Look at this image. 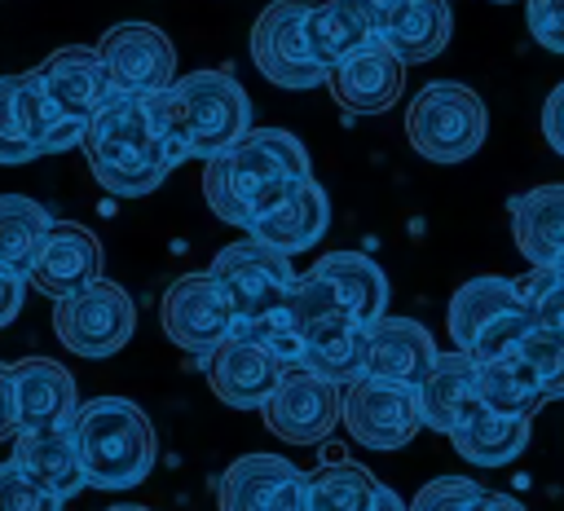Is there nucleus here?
<instances>
[{
  "instance_id": "412c9836",
  "label": "nucleus",
  "mask_w": 564,
  "mask_h": 511,
  "mask_svg": "<svg viewBox=\"0 0 564 511\" xmlns=\"http://www.w3.org/2000/svg\"><path fill=\"white\" fill-rule=\"evenodd\" d=\"M436 361V344L432 330L419 326L414 317H375L366 326V374L375 379H392V383H410L419 388L427 379Z\"/></svg>"
},
{
  "instance_id": "7c9ffc66",
  "label": "nucleus",
  "mask_w": 564,
  "mask_h": 511,
  "mask_svg": "<svg viewBox=\"0 0 564 511\" xmlns=\"http://www.w3.org/2000/svg\"><path fill=\"white\" fill-rule=\"evenodd\" d=\"M53 229V216L26 194H0V269L31 278L35 256Z\"/></svg>"
},
{
  "instance_id": "09e8293b",
  "label": "nucleus",
  "mask_w": 564,
  "mask_h": 511,
  "mask_svg": "<svg viewBox=\"0 0 564 511\" xmlns=\"http://www.w3.org/2000/svg\"><path fill=\"white\" fill-rule=\"evenodd\" d=\"M560 269H564V264H560Z\"/></svg>"
},
{
  "instance_id": "0eeeda50",
  "label": "nucleus",
  "mask_w": 564,
  "mask_h": 511,
  "mask_svg": "<svg viewBox=\"0 0 564 511\" xmlns=\"http://www.w3.org/2000/svg\"><path fill=\"white\" fill-rule=\"evenodd\" d=\"M35 79H40L44 110H48V123H53V154L84 145L88 123H93V119L101 115V106L115 97L110 75H106V66H101L97 48H84V44L57 48V53H48V57L40 62Z\"/></svg>"
},
{
  "instance_id": "a19ab883",
  "label": "nucleus",
  "mask_w": 564,
  "mask_h": 511,
  "mask_svg": "<svg viewBox=\"0 0 564 511\" xmlns=\"http://www.w3.org/2000/svg\"><path fill=\"white\" fill-rule=\"evenodd\" d=\"M22 295H26V278L0 269V326H9L22 313Z\"/></svg>"
},
{
  "instance_id": "e433bc0d",
  "label": "nucleus",
  "mask_w": 564,
  "mask_h": 511,
  "mask_svg": "<svg viewBox=\"0 0 564 511\" xmlns=\"http://www.w3.org/2000/svg\"><path fill=\"white\" fill-rule=\"evenodd\" d=\"M0 511H62V498L35 485L13 458L0 463Z\"/></svg>"
},
{
  "instance_id": "ea45409f",
  "label": "nucleus",
  "mask_w": 564,
  "mask_h": 511,
  "mask_svg": "<svg viewBox=\"0 0 564 511\" xmlns=\"http://www.w3.org/2000/svg\"><path fill=\"white\" fill-rule=\"evenodd\" d=\"M542 137H546V145L555 154H564V79L542 101Z\"/></svg>"
},
{
  "instance_id": "1a4fd4ad",
  "label": "nucleus",
  "mask_w": 564,
  "mask_h": 511,
  "mask_svg": "<svg viewBox=\"0 0 564 511\" xmlns=\"http://www.w3.org/2000/svg\"><path fill=\"white\" fill-rule=\"evenodd\" d=\"M132 326H137V304L110 278H97L93 286L66 300H53V330L62 348L75 357H88V361L115 357L132 339Z\"/></svg>"
},
{
  "instance_id": "9d476101",
  "label": "nucleus",
  "mask_w": 564,
  "mask_h": 511,
  "mask_svg": "<svg viewBox=\"0 0 564 511\" xmlns=\"http://www.w3.org/2000/svg\"><path fill=\"white\" fill-rule=\"evenodd\" d=\"M229 308H234V326H247L264 313H273L278 304H286L291 286H295V269H291V256L269 247V242H256V238H242V242H229L216 251L212 269H207Z\"/></svg>"
},
{
  "instance_id": "a18cd8bd",
  "label": "nucleus",
  "mask_w": 564,
  "mask_h": 511,
  "mask_svg": "<svg viewBox=\"0 0 564 511\" xmlns=\"http://www.w3.org/2000/svg\"><path fill=\"white\" fill-rule=\"evenodd\" d=\"M106 511H150V507H137V502H119V507H106Z\"/></svg>"
},
{
  "instance_id": "473e14b6",
  "label": "nucleus",
  "mask_w": 564,
  "mask_h": 511,
  "mask_svg": "<svg viewBox=\"0 0 564 511\" xmlns=\"http://www.w3.org/2000/svg\"><path fill=\"white\" fill-rule=\"evenodd\" d=\"M379 480L348 458H335L308 471V511H370L379 498Z\"/></svg>"
},
{
  "instance_id": "9b49d317",
  "label": "nucleus",
  "mask_w": 564,
  "mask_h": 511,
  "mask_svg": "<svg viewBox=\"0 0 564 511\" xmlns=\"http://www.w3.org/2000/svg\"><path fill=\"white\" fill-rule=\"evenodd\" d=\"M308 0H273L260 9L251 26V62L278 88H317L326 84V66L317 62L308 31Z\"/></svg>"
},
{
  "instance_id": "b1692460",
  "label": "nucleus",
  "mask_w": 564,
  "mask_h": 511,
  "mask_svg": "<svg viewBox=\"0 0 564 511\" xmlns=\"http://www.w3.org/2000/svg\"><path fill=\"white\" fill-rule=\"evenodd\" d=\"M326 88L352 115H383L397 106V97L405 88V66L383 44H370V48L352 53L348 62L330 66Z\"/></svg>"
},
{
  "instance_id": "bb28decb",
  "label": "nucleus",
  "mask_w": 564,
  "mask_h": 511,
  "mask_svg": "<svg viewBox=\"0 0 564 511\" xmlns=\"http://www.w3.org/2000/svg\"><path fill=\"white\" fill-rule=\"evenodd\" d=\"M511 233L529 269H560L564 264V181H546L516 194Z\"/></svg>"
},
{
  "instance_id": "f704fd0d",
  "label": "nucleus",
  "mask_w": 564,
  "mask_h": 511,
  "mask_svg": "<svg viewBox=\"0 0 564 511\" xmlns=\"http://www.w3.org/2000/svg\"><path fill=\"white\" fill-rule=\"evenodd\" d=\"M516 357L529 366V374H533V383L542 388L546 401H560L564 396V339H555V335H546V330L533 326L520 339Z\"/></svg>"
},
{
  "instance_id": "f8f14e48",
  "label": "nucleus",
  "mask_w": 564,
  "mask_h": 511,
  "mask_svg": "<svg viewBox=\"0 0 564 511\" xmlns=\"http://www.w3.org/2000/svg\"><path fill=\"white\" fill-rule=\"evenodd\" d=\"M339 423L366 449H401L423 427V418H419V388L361 374V379L344 383Z\"/></svg>"
},
{
  "instance_id": "5701e85b",
  "label": "nucleus",
  "mask_w": 564,
  "mask_h": 511,
  "mask_svg": "<svg viewBox=\"0 0 564 511\" xmlns=\"http://www.w3.org/2000/svg\"><path fill=\"white\" fill-rule=\"evenodd\" d=\"M53 154V123L35 70L0 75V163H31Z\"/></svg>"
},
{
  "instance_id": "f03ea898",
  "label": "nucleus",
  "mask_w": 564,
  "mask_h": 511,
  "mask_svg": "<svg viewBox=\"0 0 564 511\" xmlns=\"http://www.w3.org/2000/svg\"><path fill=\"white\" fill-rule=\"evenodd\" d=\"M84 159L93 181L115 194V198H141L150 189H159L167 181V172L176 167L150 123L145 97H123L115 93L101 115L88 123L84 132Z\"/></svg>"
},
{
  "instance_id": "39448f33",
  "label": "nucleus",
  "mask_w": 564,
  "mask_h": 511,
  "mask_svg": "<svg viewBox=\"0 0 564 511\" xmlns=\"http://www.w3.org/2000/svg\"><path fill=\"white\" fill-rule=\"evenodd\" d=\"M445 326L454 348L480 366V361L511 357L520 339L533 330V317L516 278H471L454 291Z\"/></svg>"
},
{
  "instance_id": "a878e982",
  "label": "nucleus",
  "mask_w": 564,
  "mask_h": 511,
  "mask_svg": "<svg viewBox=\"0 0 564 511\" xmlns=\"http://www.w3.org/2000/svg\"><path fill=\"white\" fill-rule=\"evenodd\" d=\"M480 410V383H476V361L458 348L436 352L427 379L419 383V418L427 432H454Z\"/></svg>"
},
{
  "instance_id": "7ed1b4c3",
  "label": "nucleus",
  "mask_w": 564,
  "mask_h": 511,
  "mask_svg": "<svg viewBox=\"0 0 564 511\" xmlns=\"http://www.w3.org/2000/svg\"><path fill=\"white\" fill-rule=\"evenodd\" d=\"M70 432H75V445H79L84 480L93 489H110V493L132 489L150 476V467L159 458L154 423L128 396H88V401H79V410L70 418Z\"/></svg>"
},
{
  "instance_id": "2eb2a0df",
  "label": "nucleus",
  "mask_w": 564,
  "mask_h": 511,
  "mask_svg": "<svg viewBox=\"0 0 564 511\" xmlns=\"http://www.w3.org/2000/svg\"><path fill=\"white\" fill-rule=\"evenodd\" d=\"M159 322H163V335L194 357H212L234 335V308H229V300L212 273L176 278L163 291Z\"/></svg>"
},
{
  "instance_id": "dca6fc26",
  "label": "nucleus",
  "mask_w": 564,
  "mask_h": 511,
  "mask_svg": "<svg viewBox=\"0 0 564 511\" xmlns=\"http://www.w3.org/2000/svg\"><path fill=\"white\" fill-rule=\"evenodd\" d=\"M308 471L282 454H242L216 480V511H304Z\"/></svg>"
},
{
  "instance_id": "393cba45",
  "label": "nucleus",
  "mask_w": 564,
  "mask_h": 511,
  "mask_svg": "<svg viewBox=\"0 0 564 511\" xmlns=\"http://www.w3.org/2000/svg\"><path fill=\"white\" fill-rule=\"evenodd\" d=\"M304 31H308L317 62L330 75V66L379 44V4L375 0H308Z\"/></svg>"
},
{
  "instance_id": "cd10ccee",
  "label": "nucleus",
  "mask_w": 564,
  "mask_h": 511,
  "mask_svg": "<svg viewBox=\"0 0 564 511\" xmlns=\"http://www.w3.org/2000/svg\"><path fill=\"white\" fill-rule=\"evenodd\" d=\"M13 463H18L35 485H44L48 493H57L62 502L75 498V493L88 485L70 423H66V427H44V432H18V436H13Z\"/></svg>"
},
{
  "instance_id": "79ce46f5",
  "label": "nucleus",
  "mask_w": 564,
  "mask_h": 511,
  "mask_svg": "<svg viewBox=\"0 0 564 511\" xmlns=\"http://www.w3.org/2000/svg\"><path fill=\"white\" fill-rule=\"evenodd\" d=\"M18 436V405H13V366L0 361V441Z\"/></svg>"
},
{
  "instance_id": "a211bd4d",
  "label": "nucleus",
  "mask_w": 564,
  "mask_h": 511,
  "mask_svg": "<svg viewBox=\"0 0 564 511\" xmlns=\"http://www.w3.org/2000/svg\"><path fill=\"white\" fill-rule=\"evenodd\" d=\"M282 361L260 348L247 335H229L212 357H207V383L212 396H220L229 410H260L269 401V392L282 379Z\"/></svg>"
},
{
  "instance_id": "f257e3e1",
  "label": "nucleus",
  "mask_w": 564,
  "mask_h": 511,
  "mask_svg": "<svg viewBox=\"0 0 564 511\" xmlns=\"http://www.w3.org/2000/svg\"><path fill=\"white\" fill-rule=\"evenodd\" d=\"M313 176L308 150L286 128H251L242 141L203 163V198L216 220L247 229L291 181Z\"/></svg>"
},
{
  "instance_id": "6e6552de",
  "label": "nucleus",
  "mask_w": 564,
  "mask_h": 511,
  "mask_svg": "<svg viewBox=\"0 0 564 511\" xmlns=\"http://www.w3.org/2000/svg\"><path fill=\"white\" fill-rule=\"evenodd\" d=\"M189 137V159H216L251 132V97L229 70H194L172 84Z\"/></svg>"
},
{
  "instance_id": "58836bf2",
  "label": "nucleus",
  "mask_w": 564,
  "mask_h": 511,
  "mask_svg": "<svg viewBox=\"0 0 564 511\" xmlns=\"http://www.w3.org/2000/svg\"><path fill=\"white\" fill-rule=\"evenodd\" d=\"M524 22L542 48L564 53V0H524Z\"/></svg>"
},
{
  "instance_id": "c03bdc74",
  "label": "nucleus",
  "mask_w": 564,
  "mask_h": 511,
  "mask_svg": "<svg viewBox=\"0 0 564 511\" xmlns=\"http://www.w3.org/2000/svg\"><path fill=\"white\" fill-rule=\"evenodd\" d=\"M370 511H405V502H401V498H397V493H392V489H388V485H383V489H379V498H375V507H370Z\"/></svg>"
},
{
  "instance_id": "8fccbe9b",
  "label": "nucleus",
  "mask_w": 564,
  "mask_h": 511,
  "mask_svg": "<svg viewBox=\"0 0 564 511\" xmlns=\"http://www.w3.org/2000/svg\"><path fill=\"white\" fill-rule=\"evenodd\" d=\"M375 4H379V0H375Z\"/></svg>"
},
{
  "instance_id": "20e7f679",
  "label": "nucleus",
  "mask_w": 564,
  "mask_h": 511,
  "mask_svg": "<svg viewBox=\"0 0 564 511\" xmlns=\"http://www.w3.org/2000/svg\"><path fill=\"white\" fill-rule=\"evenodd\" d=\"M286 308L300 335V366L339 388L366 374V326L335 300V291L313 269L295 278Z\"/></svg>"
},
{
  "instance_id": "c85d7f7f",
  "label": "nucleus",
  "mask_w": 564,
  "mask_h": 511,
  "mask_svg": "<svg viewBox=\"0 0 564 511\" xmlns=\"http://www.w3.org/2000/svg\"><path fill=\"white\" fill-rule=\"evenodd\" d=\"M313 273L335 291V300H339L361 326H370L375 317L388 313V295H392V291H388L383 269H379L370 256H361V251H330V256H317Z\"/></svg>"
},
{
  "instance_id": "4be33fe9",
  "label": "nucleus",
  "mask_w": 564,
  "mask_h": 511,
  "mask_svg": "<svg viewBox=\"0 0 564 511\" xmlns=\"http://www.w3.org/2000/svg\"><path fill=\"white\" fill-rule=\"evenodd\" d=\"M13 405H18V432L66 427L79 410V388L62 361L26 357L13 366Z\"/></svg>"
},
{
  "instance_id": "f3484780",
  "label": "nucleus",
  "mask_w": 564,
  "mask_h": 511,
  "mask_svg": "<svg viewBox=\"0 0 564 511\" xmlns=\"http://www.w3.org/2000/svg\"><path fill=\"white\" fill-rule=\"evenodd\" d=\"M326 220H330L326 189L313 176H304V181H291L264 211L251 216L247 238L269 242V247L286 251V256H295V251L317 247V238L326 233Z\"/></svg>"
},
{
  "instance_id": "c756f323",
  "label": "nucleus",
  "mask_w": 564,
  "mask_h": 511,
  "mask_svg": "<svg viewBox=\"0 0 564 511\" xmlns=\"http://www.w3.org/2000/svg\"><path fill=\"white\" fill-rule=\"evenodd\" d=\"M529 436H533V418H511V414H494L480 405L467 423L449 432V445L471 467H507L529 449Z\"/></svg>"
},
{
  "instance_id": "49530a36",
  "label": "nucleus",
  "mask_w": 564,
  "mask_h": 511,
  "mask_svg": "<svg viewBox=\"0 0 564 511\" xmlns=\"http://www.w3.org/2000/svg\"><path fill=\"white\" fill-rule=\"evenodd\" d=\"M498 4H507V0H498Z\"/></svg>"
},
{
  "instance_id": "6ab92c4d",
  "label": "nucleus",
  "mask_w": 564,
  "mask_h": 511,
  "mask_svg": "<svg viewBox=\"0 0 564 511\" xmlns=\"http://www.w3.org/2000/svg\"><path fill=\"white\" fill-rule=\"evenodd\" d=\"M101 278V242L93 229L75 225V220H53L35 269L26 282H35V291H44L48 300H66L84 286H93Z\"/></svg>"
},
{
  "instance_id": "423d86ee",
  "label": "nucleus",
  "mask_w": 564,
  "mask_h": 511,
  "mask_svg": "<svg viewBox=\"0 0 564 511\" xmlns=\"http://www.w3.org/2000/svg\"><path fill=\"white\" fill-rule=\"evenodd\" d=\"M485 101L458 79H432L405 110V137L427 163H463L485 145Z\"/></svg>"
},
{
  "instance_id": "4c0bfd02",
  "label": "nucleus",
  "mask_w": 564,
  "mask_h": 511,
  "mask_svg": "<svg viewBox=\"0 0 564 511\" xmlns=\"http://www.w3.org/2000/svg\"><path fill=\"white\" fill-rule=\"evenodd\" d=\"M145 110H150V123H154V132H159L167 159H172V163H185V159H189V137H185V119H181L176 93H172V88L150 93V97H145Z\"/></svg>"
},
{
  "instance_id": "37998d69",
  "label": "nucleus",
  "mask_w": 564,
  "mask_h": 511,
  "mask_svg": "<svg viewBox=\"0 0 564 511\" xmlns=\"http://www.w3.org/2000/svg\"><path fill=\"white\" fill-rule=\"evenodd\" d=\"M471 511H524L511 493H494V489H485L476 502H471Z\"/></svg>"
},
{
  "instance_id": "aec40b11",
  "label": "nucleus",
  "mask_w": 564,
  "mask_h": 511,
  "mask_svg": "<svg viewBox=\"0 0 564 511\" xmlns=\"http://www.w3.org/2000/svg\"><path fill=\"white\" fill-rule=\"evenodd\" d=\"M454 18L445 0H379V44L401 66H423L449 44Z\"/></svg>"
},
{
  "instance_id": "2f4dec72",
  "label": "nucleus",
  "mask_w": 564,
  "mask_h": 511,
  "mask_svg": "<svg viewBox=\"0 0 564 511\" xmlns=\"http://www.w3.org/2000/svg\"><path fill=\"white\" fill-rule=\"evenodd\" d=\"M476 383H480V405L494 414H511V418H533V410L546 401L542 388L533 383L529 366L511 352L498 361H480L476 366Z\"/></svg>"
},
{
  "instance_id": "72a5a7b5",
  "label": "nucleus",
  "mask_w": 564,
  "mask_h": 511,
  "mask_svg": "<svg viewBox=\"0 0 564 511\" xmlns=\"http://www.w3.org/2000/svg\"><path fill=\"white\" fill-rule=\"evenodd\" d=\"M529 317L538 330L564 339V269H529L524 278H516Z\"/></svg>"
},
{
  "instance_id": "c9c22d12",
  "label": "nucleus",
  "mask_w": 564,
  "mask_h": 511,
  "mask_svg": "<svg viewBox=\"0 0 564 511\" xmlns=\"http://www.w3.org/2000/svg\"><path fill=\"white\" fill-rule=\"evenodd\" d=\"M480 493L485 485H476L471 476H436L405 502V511H471Z\"/></svg>"
},
{
  "instance_id": "ddd939ff",
  "label": "nucleus",
  "mask_w": 564,
  "mask_h": 511,
  "mask_svg": "<svg viewBox=\"0 0 564 511\" xmlns=\"http://www.w3.org/2000/svg\"><path fill=\"white\" fill-rule=\"evenodd\" d=\"M93 48L110 88L123 97H150L176 84V44L154 22H115Z\"/></svg>"
},
{
  "instance_id": "de8ad7c7",
  "label": "nucleus",
  "mask_w": 564,
  "mask_h": 511,
  "mask_svg": "<svg viewBox=\"0 0 564 511\" xmlns=\"http://www.w3.org/2000/svg\"><path fill=\"white\" fill-rule=\"evenodd\" d=\"M304 511H308V507H304Z\"/></svg>"
},
{
  "instance_id": "4468645a",
  "label": "nucleus",
  "mask_w": 564,
  "mask_h": 511,
  "mask_svg": "<svg viewBox=\"0 0 564 511\" xmlns=\"http://www.w3.org/2000/svg\"><path fill=\"white\" fill-rule=\"evenodd\" d=\"M339 401H344L339 383L313 374L308 366H286L278 388L260 405V418L286 445H317V441H326L335 432Z\"/></svg>"
}]
</instances>
